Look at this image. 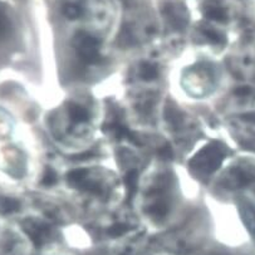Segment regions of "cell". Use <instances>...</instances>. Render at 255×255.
Masks as SVG:
<instances>
[{"mask_svg": "<svg viewBox=\"0 0 255 255\" xmlns=\"http://www.w3.org/2000/svg\"><path fill=\"white\" fill-rule=\"evenodd\" d=\"M228 150L219 142L209 143L204 146L194 157L190 160V167L204 175H211L221 166L225 160Z\"/></svg>", "mask_w": 255, "mask_h": 255, "instance_id": "6da1fadb", "label": "cell"}, {"mask_svg": "<svg viewBox=\"0 0 255 255\" xmlns=\"http://www.w3.org/2000/svg\"><path fill=\"white\" fill-rule=\"evenodd\" d=\"M73 47L82 62L87 64L100 63V40L87 32H78L73 38Z\"/></svg>", "mask_w": 255, "mask_h": 255, "instance_id": "7a4b0ae2", "label": "cell"}, {"mask_svg": "<svg viewBox=\"0 0 255 255\" xmlns=\"http://www.w3.org/2000/svg\"><path fill=\"white\" fill-rule=\"evenodd\" d=\"M21 226H23L25 234L30 238L33 244L37 248L44 245L52 234V229L48 224L39 220H34V219H26L23 221Z\"/></svg>", "mask_w": 255, "mask_h": 255, "instance_id": "3957f363", "label": "cell"}, {"mask_svg": "<svg viewBox=\"0 0 255 255\" xmlns=\"http://www.w3.org/2000/svg\"><path fill=\"white\" fill-rule=\"evenodd\" d=\"M166 19L175 29H182L185 28L189 20V14H187L186 8L181 4H167L163 9Z\"/></svg>", "mask_w": 255, "mask_h": 255, "instance_id": "277c9868", "label": "cell"}, {"mask_svg": "<svg viewBox=\"0 0 255 255\" xmlns=\"http://www.w3.org/2000/svg\"><path fill=\"white\" fill-rule=\"evenodd\" d=\"M103 131H105L106 133L113 134V136L119 139L126 138V139H128L129 142L136 143V145L138 143L136 136H134V134L132 133V132L129 131V129L127 128L125 125H122L120 121H113V122H111V124H108L107 126L103 127Z\"/></svg>", "mask_w": 255, "mask_h": 255, "instance_id": "5b68a950", "label": "cell"}, {"mask_svg": "<svg viewBox=\"0 0 255 255\" xmlns=\"http://www.w3.org/2000/svg\"><path fill=\"white\" fill-rule=\"evenodd\" d=\"M67 181L71 186L77 187V189L84 190L86 185L90 181L88 177V170L86 168H77V170H72L71 172L67 174Z\"/></svg>", "mask_w": 255, "mask_h": 255, "instance_id": "8992f818", "label": "cell"}, {"mask_svg": "<svg viewBox=\"0 0 255 255\" xmlns=\"http://www.w3.org/2000/svg\"><path fill=\"white\" fill-rule=\"evenodd\" d=\"M68 113L72 121L77 122V124L86 122L88 121V119H90V112H88L83 106L78 105V103H73V102L69 103Z\"/></svg>", "mask_w": 255, "mask_h": 255, "instance_id": "52a82bcc", "label": "cell"}, {"mask_svg": "<svg viewBox=\"0 0 255 255\" xmlns=\"http://www.w3.org/2000/svg\"><path fill=\"white\" fill-rule=\"evenodd\" d=\"M125 185L127 189V200L131 201L137 192V185H138V174L136 170H129L125 176Z\"/></svg>", "mask_w": 255, "mask_h": 255, "instance_id": "ba28073f", "label": "cell"}, {"mask_svg": "<svg viewBox=\"0 0 255 255\" xmlns=\"http://www.w3.org/2000/svg\"><path fill=\"white\" fill-rule=\"evenodd\" d=\"M62 13L69 20H76V19H79L84 13L83 6L79 3H74V1H69V3H66L62 8Z\"/></svg>", "mask_w": 255, "mask_h": 255, "instance_id": "9c48e42d", "label": "cell"}, {"mask_svg": "<svg viewBox=\"0 0 255 255\" xmlns=\"http://www.w3.org/2000/svg\"><path fill=\"white\" fill-rule=\"evenodd\" d=\"M20 208V204L18 200L13 197L0 196V214L1 215H10V214L16 213Z\"/></svg>", "mask_w": 255, "mask_h": 255, "instance_id": "30bf717a", "label": "cell"}, {"mask_svg": "<svg viewBox=\"0 0 255 255\" xmlns=\"http://www.w3.org/2000/svg\"><path fill=\"white\" fill-rule=\"evenodd\" d=\"M205 16L206 18L211 19V20L216 21H226L228 20V14H226L225 9L221 8L219 5H214V4H210L205 8Z\"/></svg>", "mask_w": 255, "mask_h": 255, "instance_id": "8fae6325", "label": "cell"}, {"mask_svg": "<svg viewBox=\"0 0 255 255\" xmlns=\"http://www.w3.org/2000/svg\"><path fill=\"white\" fill-rule=\"evenodd\" d=\"M10 32V19L1 3H0V40H3Z\"/></svg>", "mask_w": 255, "mask_h": 255, "instance_id": "7c38bea8", "label": "cell"}, {"mask_svg": "<svg viewBox=\"0 0 255 255\" xmlns=\"http://www.w3.org/2000/svg\"><path fill=\"white\" fill-rule=\"evenodd\" d=\"M139 77L145 81H152L156 79L158 76V68L155 64L151 63H142L139 67Z\"/></svg>", "mask_w": 255, "mask_h": 255, "instance_id": "4fadbf2b", "label": "cell"}, {"mask_svg": "<svg viewBox=\"0 0 255 255\" xmlns=\"http://www.w3.org/2000/svg\"><path fill=\"white\" fill-rule=\"evenodd\" d=\"M167 210H168L167 204L163 203V201H157V203L148 206L147 213L150 214L151 216H153V218H163V216L167 214Z\"/></svg>", "mask_w": 255, "mask_h": 255, "instance_id": "5bb4252c", "label": "cell"}, {"mask_svg": "<svg viewBox=\"0 0 255 255\" xmlns=\"http://www.w3.org/2000/svg\"><path fill=\"white\" fill-rule=\"evenodd\" d=\"M203 33L210 42L215 43V44H224L226 42L225 37L221 33H218L214 29H204Z\"/></svg>", "mask_w": 255, "mask_h": 255, "instance_id": "9a60e30c", "label": "cell"}, {"mask_svg": "<svg viewBox=\"0 0 255 255\" xmlns=\"http://www.w3.org/2000/svg\"><path fill=\"white\" fill-rule=\"evenodd\" d=\"M128 232V226L125 225V224H115L107 230L108 234L111 235L112 238H119L125 235L126 233Z\"/></svg>", "mask_w": 255, "mask_h": 255, "instance_id": "2e32d148", "label": "cell"}, {"mask_svg": "<svg viewBox=\"0 0 255 255\" xmlns=\"http://www.w3.org/2000/svg\"><path fill=\"white\" fill-rule=\"evenodd\" d=\"M55 182H57V174L53 171L52 168L48 167L47 170H45L44 176H43L42 184L47 185V186H52V185H54Z\"/></svg>", "mask_w": 255, "mask_h": 255, "instance_id": "e0dca14e", "label": "cell"}, {"mask_svg": "<svg viewBox=\"0 0 255 255\" xmlns=\"http://www.w3.org/2000/svg\"><path fill=\"white\" fill-rule=\"evenodd\" d=\"M158 155H160L161 158H165V160H168V158L172 157V148L168 145L163 146L162 148H160L158 151Z\"/></svg>", "mask_w": 255, "mask_h": 255, "instance_id": "ac0fdd59", "label": "cell"}, {"mask_svg": "<svg viewBox=\"0 0 255 255\" xmlns=\"http://www.w3.org/2000/svg\"><path fill=\"white\" fill-rule=\"evenodd\" d=\"M96 153L95 152H83V153H79V155H76L73 157V160H77V161H84V160H90V158L95 157Z\"/></svg>", "mask_w": 255, "mask_h": 255, "instance_id": "d6986e66", "label": "cell"}, {"mask_svg": "<svg viewBox=\"0 0 255 255\" xmlns=\"http://www.w3.org/2000/svg\"><path fill=\"white\" fill-rule=\"evenodd\" d=\"M253 92V90L250 87H240L235 91V95L240 96V97H244V96H249Z\"/></svg>", "mask_w": 255, "mask_h": 255, "instance_id": "ffe728a7", "label": "cell"}, {"mask_svg": "<svg viewBox=\"0 0 255 255\" xmlns=\"http://www.w3.org/2000/svg\"><path fill=\"white\" fill-rule=\"evenodd\" d=\"M242 119L247 122H252L255 124V113H247V115H243Z\"/></svg>", "mask_w": 255, "mask_h": 255, "instance_id": "44dd1931", "label": "cell"}]
</instances>
